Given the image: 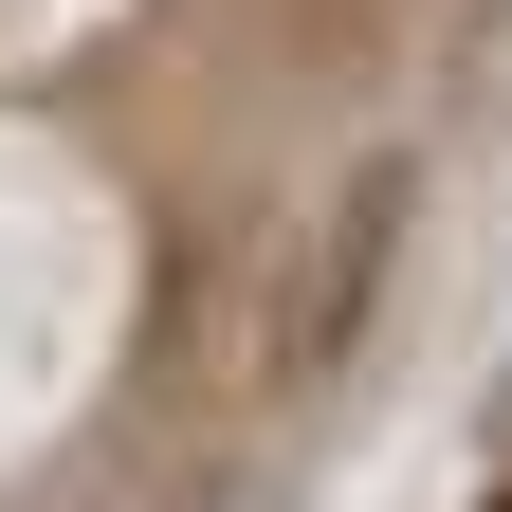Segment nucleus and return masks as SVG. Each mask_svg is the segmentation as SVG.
<instances>
[{
  "mask_svg": "<svg viewBox=\"0 0 512 512\" xmlns=\"http://www.w3.org/2000/svg\"><path fill=\"white\" fill-rule=\"evenodd\" d=\"M403 202H421V165L384 147V165L348 183V220H330V275H311V311H293V366H348L366 293H384V256H403Z\"/></svg>",
  "mask_w": 512,
  "mask_h": 512,
  "instance_id": "obj_1",
  "label": "nucleus"
}]
</instances>
